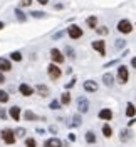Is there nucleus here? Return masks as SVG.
<instances>
[{"label":"nucleus","instance_id":"obj_1","mask_svg":"<svg viewBox=\"0 0 136 147\" xmlns=\"http://www.w3.org/2000/svg\"><path fill=\"white\" fill-rule=\"evenodd\" d=\"M116 28H118V32H121V34H131L133 32V24L128 18H121L118 22V25H116Z\"/></svg>","mask_w":136,"mask_h":147},{"label":"nucleus","instance_id":"obj_2","mask_svg":"<svg viewBox=\"0 0 136 147\" xmlns=\"http://www.w3.org/2000/svg\"><path fill=\"white\" fill-rule=\"evenodd\" d=\"M0 137H2V140L5 144H14L15 142V132L12 129H3L2 134H0Z\"/></svg>","mask_w":136,"mask_h":147},{"label":"nucleus","instance_id":"obj_3","mask_svg":"<svg viewBox=\"0 0 136 147\" xmlns=\"http://www.w3.org/2000/svg\"><path fill=\"white\" fill-rule=\"evenodd\" d=\"M47 74H49V77H51L52 80L61 79V75H62V72H61V69H59V65L57 64H51L49 65V67H47Z\"/></svg>","mask_w":136,"mask_h":147},{"label":"nucleus","instance_id":"obj_4","mask_svg":"<svg viewBox=\"0 0 136 147\" xmlns=\"http://www.w3.org/2000/svg\"><path fill=\"white\" fill-rule=\"evenodd\" d=\"M67 35L71 37L72 40H77L82 37V28L79 25H69L67 27Z\"/></svg>","mask_w":136,"mask_h":147},{"label":"nucleus","instance_id":"obj_5","mask_svg":"<svg viewBox=\"0 0 136 147\" xmlns=\"http://www.w3.org/2000/svg\"><path fill=\"white\" fill-rule=\"evenodd\" d=\"M77 110L81 112V114H87L89 112V100L81 95V97H77Z\"/></svg>","mask_w":136,"mask_h":147},{"label":"nucleus","instance_id":"obj_6","mask_svg":"<svg viewBox=\"0 0 136 147\" xmlns=\"http://www.w3.org/2000/svg\"><path fill=\"white\" fill-rule=\"evenodd\" d=\"M128 79H129V72H128L126 65H119V69H118V80L121 84H126Z\"/></svg>","mask_w":136,"mask_h":147},{"label":"nucleus","instance_id":"obj_7","mask_svg":"<svg viewBox=\"0 0 136 147\" xmlns=\"http://www.w3.org/2000/svg\"><path fill=\"white\" fill-rule=\"evenodd\" d=\"M51 59L54 64H62L64 62V54L59 49H51Z\"/></svg>","mask_w":136,"mask_h":147},{"label":"nucleus","instance_id":"obj_8","mask_svg":"<svg viewBox=\"0 0 136 147\" xmlns=\"http://www.w3.org/2000/svg\"><path fill=\"white\" fill-rule=\"evenodd\" d=\"M91 47L96 50V52H99V55H104L106 54V44H104V40H94Z\"/></svg>","mask_w":136,"mask_h":147},{"label":"nucleus","instance_id":"obj_9","mask_svg":"<svg viewBox=\"0 0 136 147\" xmlns=\"http://www.w3.org/2000/svg\"><path fill=\"white\" fill-rule=\"evenodd\" d=\"M82 87H84V90L86 92H91V94H94V92H98V82H94V80H86V82L82 84Z\"/></svg>","mask_w":136,"mask_h":147},{"label":"nucleus","instance_id":"obj_10","mask_svg":"<svg viewBox=\"0 0 136 147\" xmlns=\"http://www.w3.org/2000/svg\"><path fill=\"white\" fill-rule=\"evenodd\" d=\"M18 92H20L24 97H29V95H32V94L36 92V89H34V87H30V85H27V84H20Z\"/></svg>","mask_w":136,"mask_h":147},{"label":"nucleus","instance_id":"obj_11","mask_svg":"<svg viewBox=\"0 0 136 147\" xmlns=\"http://www.w3.org/2000/svg\"><path fill=\"white\" fill-rule=\"evenodd\" d=\"M81 124H82V119H81V115H72L71 117V120H67V127H71V129H76V127H81Z\"/></svg>","mask_w":136,"mask_h":147},{"label":"nucleus","instance_id":"obj_12","mask_svg":"<svg viewBox=\"0 0 136 147\" xmlns=\"http://www.w3.org/2000/svg\"><path fill=\"white\" fill-rule=\"evenodd\" d=\"M62 140L57 137H52V139H47L44 142V147H62Z\"/></svg>","mask_w":136,"mask_h":147},{"label":"nucleus","instance_id":"obj_13","mask_svg":"<svg viewBox=\"0 0 136 147\" xmlns=\"http://www.w3.org/2000/svg\"><path fill=\"white\" fill-rule=\"evenodd\" d=\"M10 69H12V62H10V59L0 57V70H2V72H9Z\"/></svg>","mask_w":136,"mask_h":147},{"label":"nucleus","instance_id":"obj_14","mask_svg":"<svg viewBox=\"0 0 136 147\" xmlns=\"http://www.w3.org/2000/svg\"><path fill=\"white\" fill-rule=\"evenodd\" d=\"M98 117L103 120H111L113 119V110L111 109H101L99 114H98Z\"/></svg>","mask_w":136,"mask_h":147},{"label":"nucleus","instance_id":"obj_15","mask_svg":"<svg viewBox=\"0 0 136 147\" xmlns=\"http://www.w3.org/2000/svg\"><path fill=\"white\" fill-rule=\"evenodd\" d=\"M9 114H10V117H12L14 120H18V119H20V115H22V112H20V107H17V105H14V107L9 110Z\"/></svg>","mask_w":136,"mask_h":147},{"label":"nucleus","instance_id":"obj_16","mask_svg":"<svg viewBox=\"0 0 136 147\" xmlns=\"http://www.w3.org/2000/svg\"><path fill=\"white\" fill-rule=\"evenodd\" d=\"M103 82L106 87H113V84H114V77H113V74H104L103 75Z\"/></svg>","mask_w":136,"mask_h":147},{"label":"nucleus","instance_id":"obj_17","mask_svg":"<svg viewBox=\"0 0 136 147\" xmlns=\"http://www.w3.org/2000/svg\"><path fill=\"white\" fill-rule=\"evenodd\" d=\"M86 25L89 28H96L98 27V17L96 15H91V17L86 18Z\"/></svg>","mask_w":136,"mask_h":147},{"label":"nucleus","instance_id":"obj_18","mask_svg":"<svg viewBox=\"0 0 136 147\" xmlns=\"http://www.w3.org/2000/svg\"><path fill=\"white\" fill-rule=\"evenodd\" d=\"M135 115H136V105L129 102V104L126 105V117L131 119V117H135Z\"/></svg>","mask_w":136,"mask_h":147},{"label":"nucleus","instance_id":"obj_19","mask_svg":"<svg viewBox=\"0 0 136 147\" xmlns=\"http://www.w3.org/2000/svg\"><path fill=\"white\" fill-rule=\"evenodd\" d=\"M24 119L32 122V120H39V117H37V114H34L32 110H25V112H24Z\"/></svg>","mask_w":136,"mask_h":147},{"label":"nucleus","instance_id":"obj_20","mask_svg":"<svg viewBox=\"0 0 136 147\" xmlns=\"http://www.w3.org/2000/svg\"><path fill=\"white\" fill-rule=\"evenodd\" d=\"M119 139H121L123 142L129 140V139H131V132H129V129H123V130H121V134H119Z\"/></svg>","mask_w":136,"mask_h":147},{"label":"nucleus","instance_id":"obj_21","mask_svg":"<svg viewBox=\"0 0 136 147\" xmlns=\"http://www.w3.org/2000/svg\"><path fill=\"white\" fill-rule=\"evenodd\" d=\"M36 90L39 92L40 95H47V94H49V87L44 85V84H39V85H36Z\"/></svg>","mask_w":136,"mask_h":147},{"label":"nucleus","instance_id":"obj_22","mask_svg":"<svg viewBox=\"0 0 136 147\" xmlns=\"http://www.w3.org/2000/svg\"><path fill=\"white\" fill-rule=\"evenodd\" d=\"M61 104L62 105H69L71 104V94L69 92H64L62 95H61Z\"/></svg>","mask_w":136,"mask_h":147},{"label":"nucleus","instance_id":"obj_23","mask_svg":"<svg viewBox=\"0 0 136 147\" xmlns=\"http://www.w3.org/2000/svg\"><path fill=\"white\" fill-rule=\"evenodd\" d=\"M86 142H89V144H94L96 142V134L92 130H87L86 132Z\"/></svg>","mask_w":136,"mask_h":147},{"label":"nucleus","instance_id":"obj_24","mask_svg":"<svg viewBox=\"0 0 136 147\" xmlns=\"http://www.w3.org/2000/svg\"><path fill=\"white\" fill-rule=\"evenodd\" d=\"M30 15L34 18H45L47 15H45V12H40V10H32V12H29Z\"/></svg>","mask_w":136,"mask_h":147},{"label":"nucleus","instance_id":"obj_25","mask_svg":"<svg viewBox=\"0 0 136 147\" xmlns=\"http://www.w3.org/2000/svg\"><path fill=\"white\" fill-rule=\"evenodd\" d=\"M103 136H104V137H111V136H113V129L109 127L108 124L103 125Z\"/></svg>","mask_w":136,"mask_h":147},{"label":"nucleus","instance_id":"obj_26","mask_svg":"<svg viewBox=\"0 0 136 147\" xmlns=\"http://www.w3.org/2000/svg\"><path fill=\"white\" fill-rule=\"evenodd\" d=\"M10 60L20 62V60H22V54H20V52H12V54H10Z\"/></svg>","mask_w":136,"mask_h":147},{"label":"nucleus","instance_id":"obj_27","mask_svg":"<svg viewBox=\"0 0 136 147\" xmlns=\"http://www.w3.org/2000/svg\"><path fill=\"white\" fill-rule=\"evenodd\" d=\"M15 17H17L18 20H20V22H25V20H27V17H25V13H24V12H22L20 9H17V10H15Z\"/></svg>","mask_w":136,"mask_h":147},{"label":"nucleus","instance_id":"obj_28","mask_svg":"<svg viewBox=\"0 0 136 147\" xmlns=\"http://www.w3.org/2000/svg\"><path fill=\"white\" fill-rule=\"evenodd\" d=\"M9 94H7V92L5 90H0V102H2V104H7V102H9Z\"/></svg>","mask_w":136,"mask_h":147},{"label":"nucleus","instance_id":"obj_29","mask_svg":"<svg viewBox=\"0 0 136 147\" xmlns=\"http://www.w3.org/2000/svg\"><path fill=\"white\" fill-rule=\"evenodd\" d=\"M124 45H126V40H124V38H118V40L114 42V47H116V49H123Z\"/></svg>","mask_w":136,"mask_h":147},{"label":"nucleus","instance_id":"obj_30","mask_svg":"<svg viewBox=\"0 0 136 147\" xmlns=\"http://www.w3.org/2000/svg\"><path fill=\"white\" fill-rule=\"evenodd\" d=\"M14 132H15V137H24V136H25V129H24V127L15 129Z\"/></svg>","mask_w":136,"mask_h":147},{"label":"nucleus","instance_id":"obj_31","mask_svg":"<svg viewBox=\"0 0 136 147\" xmlns=\"http://www.w3.org/2000/svg\"><path fill=\"white\" fill-rule=\"evenodd\" d=\"M25 147H37V144H36V139H32V137L25 139Z\"/></svg>","mask_w":136,"mask_h":147},{"label":"nucleus","instance_id":"obj_32","mask_svg":"<svg viewBox=\"0 0 136 147\" xmlns=\"http://www.w3.org/2000/svg\"><path fill=\"white\" fill-rule=\"evenodd\" d=\"M96 32L99 34V35H108V27H96Z\"/></svg>","mask_w":136,"mask_h":147},{"label":"nucleus","instance_id":"obj_33","mask_svg":"<svg viewBox=\"0 0 136 147\" xmlns=\"http://www.w3.org/2000/svg\"><path fill=\"white\" fill-rule=\"evenodd\" d=\"M61 105H62V104H61L59 100H52V102H51V105H49V107H51L52 110H57L59 107H61Z\"/></svg>","mask_w":136,"mask_h":147},{"label":"nucleus","instance_id":"obj_34","mask_svg":"<svg viewBox=\"0 0 136 147\" xmlns=\"http://www.w3.org/2000/svg\"><path fill=\"white\" fill-rule=\"evenodd\" d=\"M64 34H66L64 30H59V32H55L54 35H52V40H59L61 37H64Z\"/></svg>","mask_w":136,"mask_h":147},{"label":"nucleus","instance_id":"obj_35","mask_svg":"<svg viewBox=\"0 0 136 147\" xmlns=\"http://www.w3.org/2000/svg\"><path fill=\"white\" fill-rule=\"evenodd\" d=\"M29 5H32V0H20L18 3V7H29Z\"/></svg>","mask_w":136,"mask_h":147},{"label":"nucleus","instance_id":"obj_36","mask_svg":"<svg viewBox=\"0 0 136 147\" xmlns=\"http://www.w3.org/2000/svg\"><path fill=\"white\" fill-rule=\"evenodd\" d=\"M66 52H67V57H69V59H74V57H76V54H74V50L71 49V47H67Z\"/></svg>","mask_w":136,"mask_h":147},{"label":"nucleus","instance_id":"obj_37","mask_svg":"<svg viewBox=\"0 0 136 147\" xmlns=\"http://www.w3.org/2000/svg\"><path fill=\"white\" fill-rule=\"evenodd\" d=\"M119 62V59H114V60H111V62H108V64H104L103 67H113V65H116Z\"/></svg>","mask_w":136,"mask_h":147},{"label":"nucleus","instance_id":"obj_38","mask_svg":"<svg viewBox=\"0 0 136 147\" xmlns=\"http://www.w3.org/2000/svg\"><path fill=\"white\" fill-rule=\"evenodd\" d=\"M76 85V79H72V80H69V82L66 84V89H71V87H74Z\"/></svg>","mask_w":136,"mask_h":147},{"label":"nucleus","instance_id":"obj_39","mask_svg":"<svg viewBox=\"0 0 136 147\" xmlns=\"http://www.w3.org/2000/svg\"><path fill=\"white\" fill-rule=\"evenodd\" d=\"M0 119H7V112L5 110H0Z\"/></svg>","mask_w":136,"mask_h":147},{"label":"nucleus","instance_id":"obj_40","mask_svg":"<svg viewBox=\"0 0 136 147\" xmlns=\"http://www.w3.org/2000/svg\"><path fill=\"white\" fill-rule=\"evenodd\" d=\"M49 132H52V134H57V129H55L54 125H51V127H49Z\"/></svg>","mask_w":136,"mask_h":147},{"label":"nucleus","instance_id":"obj_41","mask_svg":"<svg viewBox=\"0 0 136 147\" xmlns=\"http://www.w3.org/2000/svg\"><path fill=\"white\" fill-rule=\"evenodd\" d=\"M69 140L71 142H76V134H69Z\"/></svg>","mask_w":136,"mask_h":147},{"label":"nucleus","instance_id":"obj_42","mask_svg":"<svg viewBox=\"0 0 136 147\" xmlns=\"http://www.w3.org/2000/svg\"><path fill=\"white\" fill-rule=\"evenodd\" d=\"M135 124H136V119H131L128 122V127H131V125H135Z\"/></svg>","mask_w":136,"mask_h":147},{"label":"nucleus","instance_id":"obj_43","mask_svg":"<svg viewBox=\"0 0 136 147\" xmlns=\"http://www.w3.org/2000/svg\"><path fill=\"white\" fill-rule=\"evenodd\" d=\"M62 7H64L62 3H55V5H54V9H55V10H61Z\"/></svg>","mask_w":136,"mask_h":147},{"label":"nucleus","instance_id":"obj_44","mask_svg":"<svg viewBox=\"0 0 136 147\" xmlns=\"http://www.w3.org/2000/svg\"><path fill=\"white\" fill-rule=\"evenodd\" d=\"M131 65H133V69H136V57L131 59Z\"/></svg>","mask_w":136,"mask_h":147},{"label":"nucleus","instance_id":"obj_45","mask_svg":"<svg viewBox=\"0 0 136 147\" xmlns=\"http://www.w3.org/2000/svg\"><path fill=\"white\" fill-rule=\"evenodd\" d=\"M37 2H39V3H42V5H47V3H49V0H37Z\"/></svg>","mask_w":136,"mask_h":147},{"label":"nucleus","instance_id":"obj_46","mask_svg":"<svg viewBox=\"0 0 136 147\" xmlns=\"http://www.w3.org/2000/svg\"><path fill=\"white\" fill-rule=\"evenodd\" d=\"M3 80H5V77H3V74H2V70H0V84H3Z\"/></svg>","mask_w":136,"mask_h":147},{"label":"nucleus","instance_id":"obj_47","mask_svg":"<svg viewBox=\"0 0 136 147\" xmlns=\"http://www.w3.org/2000/svg\"><path fill=\"white\" fill-rule=\"evenodd\" d=\"M36 132H37V134H44L45 130H44V129H36Z\"/></svg>","mask_w":136,"mask_h":147},{"label":"nucleus","instance_id":"obj_48","mask_svg":"<svg viewBox=\"0 0 136 147\" xmlns=\"http://www.w3.org/2000/svg\"><path fill=\"white\" fill-rule=\"evenodd\" d=\"M5 27V24H3V22H2V20H0V30H2V28Z\"/></svg>","mask_w":136,"mask_h":147}]
</instances>
